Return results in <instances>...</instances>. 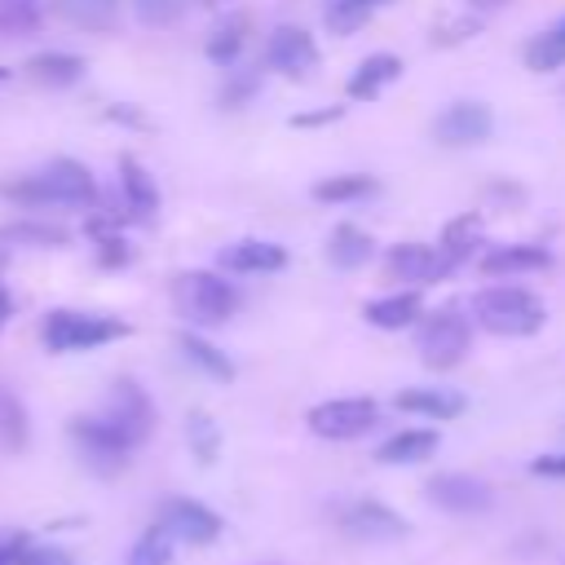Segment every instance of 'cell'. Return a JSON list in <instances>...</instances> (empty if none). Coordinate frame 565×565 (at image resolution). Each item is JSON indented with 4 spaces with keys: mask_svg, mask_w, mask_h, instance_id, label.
I'll return each instance as SVG.
<instances>
[{
    "mask_svg": "<svg viewBox=\"0 0 565 565\" xmlns=\"http://www.w3.org/2000/svg\"><path fill=\"white\" fill-rule=\"evenodd\" d=\"M4 199H18L26 207H88L97 203V181L84 163L75 159H53L49 168L22 177V181H4L0 185Z\"/></svg>",
    "mask_w": 565,
    "mask_h": 565,
    "instance_id": "cell-1",
    "label": "cell"
},
{
    "mask_svg": "<svg viewBox=\"0 0 565 565\" xmlns=\"http://www.w3.org/2000/svg\"><path fill=\"white\" fill-rule=\"evenodd\" d=\"M172 300H177V313L194 327H216V322H230L238 313V287L225 282L221 274H207V269L177 274Z\"/></svg>",
    "mask_w": 565,
    "mask_h": 565,
    "instance_id": "cell-2",
    "label": "cell"
},
{
    "mask_svg": "<svg viewBox=\"0 0 565 565\" xmlns=\"http://www.w3.org/2000/svg\"><path fill=\"white\" fill-rule=\"evenodd\" d=\"M472 313L494 335H530L543 327V300L525 287H486L477 291Z\"/></svg>",
    "mask_w": 565,
    "mask_h": 565,
    "instance_id": "cell-3",
    "label": "cell"
},
{
    "mask_svg": "<svg viewBox=\"0 0 565 565\" xmlns=\"http://www.w3.org/2000/svg\"><path fill=\"white\" fill-rule=\"evenodd\" d=\"M44 344L53 353H84V349H97V344H110L119 335H128V322L119 318H106V313H79V309H53L40 327Z\"/></svg>",
    "mask_w": 565,
    "mask_h": 565,
    "instance_id": "cell-4",
    "label": "cell"
},
{
    "mask_svg": "<svg viewBox=\"0 0 565 565\" xmlns=\"http://www.w3.org/2000/svg\"><path fill=\"white\" fill-rule=\"evenodd\" d=\"M468 344H472V327H468V318H463L459 309H437V313H428V318L419 322V331H415V349H419V358H424L433 371L459 366L463 353H468Z\"/></svg>",
    "mask_w": 565,
    "mask_h": 565,
    "instance_id": "cell-5",
    "label": "cell"
},
{
    "mask_svg": "<svg viewBox=\"0 0 565 565\" xmlns=\"http://www.w3.org/2000/svg\"><path fill=\"white\" fill-rule=\"evenodd\" d=\"M71 441L79 446V455H84V463L93 468V472H102V477H115L124 463H128V455L137 450L115 424H106L102 415H75L71 419Z\"/></svg>",
    "mask_w": 565,
    "mask_h": 565,
    "instance_id": "cell-6",
    "label": "cell"
},
{
    "mask_svg": "<svg viewBox=\"0 0 565 565\" xmlns=\"http://www.w3.org/2000/svg\"><path fill=\"white\" fill-rule=\"evenodd\" d=\"M106 424H115L132 446H141L154 428V406L146 397V388L137 380H115L110 393H106V411H102Z\"/></svg>",
    "mask_w": 565,
    "mask_h": 565,
    "instance_id": "cell-7",
    "label": "cell"
},
{
    "mask_svg": "<svg viewBox=\"0 0 565 565\" xmlns=\"http://www.w3.org/2000/svg\"><path fill=\"white\" fill-rule=\"evenodd\" d=\"M380 411L371 397H335V402H322L309 411V428L327 441H349V437H362L366 428H375Z\"/></svg>",
    "mask_w": 565,
    "mask_h": 565,
    "instance_id": "cell-8",
    "label": "cell"
},
{
    "mask_svg": "<svg viewBox=\"0 0 565 565\" xmlns=\"http://www.w3.org/2000/svg\"><path fill=\"white\" fill-rule=\"evenodd\" d=\"M159 525L177 539V543H212L216 534H221V516L207 508V503H199V499H163L159 503Z\"/></svg>",
    "mask_w": 565,
    "mask_h": 565,
    "instance_id": "cell-9",
    "label": "cell"
},
{
    "mask_svg": "<svg viewBox=\"0 0 565 565\" xmlns=\"http://www.w3.org/2000/svg\"><path fill=\"white\" fill-rule=\"evenodd\" d=\"M428 499L441 508V512H459V516H472V512H486L494 503V490L481 481V477H468V472H441L428 481Z\"/></svg>",
    "mask_w": 565,
    "mask_h": 565,
    "instance_id": "cell-10",
    "label": "cell"
},
{
    "mask_svg": "<svg viewBox=\"0 0 565 565\" xmlns=\"http://www.w3.org/2000/svg\"><path fill=\"white\" fill-rule=\"evenodd\" d=\"M340 530L353 534V539H362V543H388V539H402L411 525L393 508H384L375 499H362V503H349L340 512Z\"/></svg>",
    "mask_w": 565,
    "mask_h": 565,
    "instance_id": "cell-11",
    "label": "cell"
},
{
    "mask_svg": "<svg viewBox=\"0 0 565 565\" xmlns=\"http://www.w3.org/2000/svg\"><path fill=\"white\" fill-rule=\"evenodd\" d=\"M265 62L291 79H305L313 66H318V44L305 26H278L269 35V49H265Z\"/></svg>",
    "mask_w": 565,
    "mask_h": 565,
    "instance_id": "cell-12",
    "label": "cell"
},
{
    "mask_svg": "<svg viewBox=\"0 0 565 565\" xmlns=\"http://www.w3.org/2000/svg\"><path fill=\"white\" fill-rule=\"evenodd\" d=\"M490 128H494V119H490L486 106H477V102H455V106H446V110L437 115L433 137H437L441 146H477V141L490 137Z\"/></svg>",
    "mask_w": 565,
    "mask_h": 565,
    "instance_id": "cell-13",
    "label": "cell"
},
{
    "mask_svg": "<svg viewBox=\"0 0 565 565\" xmlns=\"http://www.w3.org/2000/svg\"><path fill=\"white\" fill-rule=\"evenodd\" d=\"M397 282H437L441 274H450V256L441 247H424V243H397L388 252V265H384Z\"/></svg>",
    "mask_w": 565,
    "mask_h": 565,
    "instance_id": "cell-14",
    "label": "cell"
},
{
    "mask_svg": "<svg viewBox=\"0 0 565 565\" xmlns=\"http://www.w3.org/2000/svg\"><path fill=\"white\" fill-rule=\"evenodd\" d=\"M119 190H124V216L128 221H150L159 212V185L137 159H119Z\"/></svg>",
    "mask_w": 565,
    "mask_h": 565,
    "instance_id": "cell-15",
    "label": "cell"
},
{
    "mask_svg": "<svg viewBox=\"0 0 565 565\" xmlns=\"http://www.w3.org/2000/svg\"><path fill=\"white\" fill-rule=\"evenodd\" d=\"M221 265L234 274H274L287 265V252L278 243H265V238H243V243H230L221 252Z\"/></svg>",
    "mask_w": 565,
    "mask_h": 565,
    "instance_id": "cell-16",
    "label": "cell"
},
{
    "mask_svg": "<svg viewBox=\"0 0 565 565\" xmlns=\"http://www.w3.org/2000/svg\"><path fill=\"white\" fill-rule=\"evenodd\" d=\"M543 265H547V252L534 247V243H503V247H490L481 256V274H490V278L530 274V269H543Z\"/></svg>",
    "mask_w": 565,
    "mask_h": 565,
    "instance_id": "cell-17",
    "label": "cell"
},
{
    "mask_svg": "<svg viewBox=\"0 0 565 565\" xmlns=\"http://www.w3.org/2000/svg\"><path fill=\"white\" fill-rule=\"evenodd\" d=\"M26 75H31L35 84H49V88H71V84H79V75H84V57H79V53L49 49V53H35V57L26 62Z\"/></svg>",
    "mask_w": 565,
    "mask_h": 565,
    "instance_id": "cell-18",
    "label": "cell"
},
{
    "mask_svg": "<svg viewBox=\"0 0 565 565\" xmlns=\"http://www.w3.org/2000/svg\"><path fill=\"white\" fill-rule=\"evenodd\" d=\"M419 313H424L419 291H397V296H380V300H371V305H366V322H371V327H380V331L411 327Z\"/></svg>",
    "mask_w": 565,
    "mask_h": 565,
    "instance_id": "cell-19",
    "label": "cell"
},
{
    "mask_svg": "<svg viewBox=\"0 0 565 565\" xmlns=\"http://www.w3.org/2000/svg\"><path fill=\"white\" fill-rule=\"evenodd\" d=\"M397 71H402V57H393V53H371V57L353 71V79H349V97H353V102H371L384 84L397 79Z\"/></svg>",
    "mask_w": 565,
    "mask_h": 565,
    "instance_id": "cell-20",
    "label": "cell"
},
{
    "mask_svg": "<svg viewBox=\"0 0 565 565\" xmlns=\"http://www.w3.org/2000/svg\"><path fill=\"white\" fill-rule=\"evenodd\" d=\"M371 252H375V243H371V234H366L362 225H349V221H344V225L331 230L327 256H331L335 269H358V265L371 260Z\"/></svg>",
    "mask_w": 565,
    "mask_h": 565,
    "instance_id": "cell-21",
    "label": "cell"
},
{
    "mask_svg": "<svg viewBox=\"0 0 565 565\" xmlns=\"http://www.w3.org/2000/svg\"><path fill=\"white\" fill-rule=\"evenodd\" d=\"M397 411L428 415V419H455L463 411V397L446 393V388H402L397 393Z\"/></svg>",
    "mask_w": 565,
    "mask_h": 565,
    "instance_id": "cell-22",
    "label": "cell"
},
{
    "mask_svg": "<svg viewBox=\"0 0 565 565\" xmlns=\"http://www.w3.org/2000/svg\"><path fill=\"white\" fill-rule=\"evenodd\" d=\"M437 450V433L433 428H406V433H393L380 450H375V459L380 463H419V459H428Z\"/></svg>",
    "mask_w": 565,
    "mask_h": 565,
    "instance_id": "cell-23",
    "label": "cell"
},
{
    "mask_svg": "<svg viewBox=\"0 0 565 565\" xmlns=\"http://www.w3.org/2000/svg\"><path fill=\"white\" fill-rule=\"evenodd\" d=\"M177 344H181L185 362H190V366H199L203 375H212V380H221V384H230V380H234V362H230V358H225L216 344H207L203 335L181 331V335H177Z\"/></svg>",
    "mask_w": 565,
    "mask_h": 565,
    "instance_id": "cell-24",
    "label": "cell"
},
{
    "mask_svg": "<svg viewBox=\"0 0 565 565\" xmlns=\"http://www.w3.org/2000/svg\"><path fill=\"white\" fill-rule=\"evenodd\" d=\"M525 66L530 71H561L565 66V18H556L547 31H539L525 44Z\"/></svg>",
    "mask_w": 565,
    "mask_h": 565,
    "instance_id": "cell-25",
    "label": "cell"
},
{
    "mask_svg": "<svg viewBox=\"0 0 565 565\" xmlns=\"http://www.w3.org/2000/svg\"><path fill=\"white\" fill-rule=\"evenodd\" d=\"M31 441V419H26V406L18 393H9L0 384V446L4 450H26Z\"/></svg>",
    "mask_w": 565,
    "mask_h": 565,
    "instance_id": "cell-26",
    "label": "cell"
},
{
    "mask_svg": "<svg viewBox=\"0 0 565 565\" xmlns=\"http://www.w3.org/2000/svg\"><path fill=\"white\" fill-rule=\"evenodd\" d=\"M57 9L84 31H110L119 22V0H57Z\"/></svg>",
    "mask_w": 565,
    "mask_h": 565,
    "instance_id": "cell-27",
    "label": "cell"
},
{
    "mask_svg": "<svg viewBox=\"0 0 565 565\" xmlns=\"http://www.w3.org/2000/svg\"><path fill=\"white\" fill-rule=\"evenodd\" d=\"M44 4L49 0H0V35L4 40H22L44 22Z\"/></svg>",
    "mask_w": 565,
    "mask_h": 565,
    "instance_id": "cell-28",
    "label": "cell"
},
{
    "mask_svg": "<svg viewBox=\"0 0 565 565\" xmlns=\"http://www.w3.org/2000/svg\"><path fill=\"white\" fill-rule=\"evenodd\" d=\"M243 44H247V18H225L212 35H207V57L216 62V66H230V62H238V53H243Z\"/></svg>",
    "mask_w": 565,
    "mask_h": 565,
    "instance_id": "cell-29",
    "label": "cell"
},
{
    "mask_svg": "<svg viewBox=\"0 0 565 565\" xmlns=\"http://www.w3.org/2000/svg\"><path fill=\"white\" fill-rule=\"evenodd\" d=\"M472 247H481V216H459V221H450L446 230H441V252L450 256V265H459Z\"/></svg>",
    "mask_w": 565,
    "mask_h": 565,
    "instance_id": "cell-30",
    "label": "cell"
},
{
    "mask_svg": "<svg viewBox=\"0 0 565 565\" xmlns=\"http://www.w3.org/2000/svg\"><path fill=\"white\" fill-rule=\"evenodd\" d=\"M185 437H190V450H194L199 463H216V455H221V428H216L212 415L190 411V419H185Z\"/></svg>",
    "mask_w": 565,
    "mask_h": 565,
    "instance_id": "cell-31",
    "label": "cell"
},
{
    "mask_svg": "<svg viewBox=\"0 0 565 565\" xmlns=\"http://www.w3.org/2000/svg\"><path fill=\"white\" fill-rule=\"evenodd\" d=\"M172 534L154 521L137 543H132V552H128V565H172Z\"/></svg>",
    "mask_w": 565,
    "mask_h": 565,
    "instance_id": "cell-32",
    "label": "cell"
},
{
    "mask_svg": "<svg viewBox=\"0 0 565 565\" xmlns=\"http://www.w3.org/2000/svg\"><path fill=\"white\" fill-rule=\"evenodd\" d=\"M384 0H331L327 4V26L335 35H353L358 26H366V18L380 9Z\"/></svg>",
    "mask_w": 565,
    "mask_h": 565,
    "instance_id": "cell-33",
    "label": "cell"
},
{
    "mask_svg": "<svg viewBox=\"0 0 565 565\" xmlns=\"http://www.w3.org/2000/svg\"><path fill=\"white\" fill-rule=\"evenodd\" d=\"M4 243H22V247H66V230L62 225H40V221H18L0 234Z\"/></svg>",
    "mask_w": 565,
    "mask_h": 565,
    "instance_id": "cell-34",
    "label": "cell"
},
{
    "mask_svg": "<svg viewBox=\"0 0 565 565\" xmlns=\"http://www.w3.org/2000/svg\"><path fill=\"white\" fill-rule=\"evenodd\" d=\"M366 194H375V181L362 172L358 177H327L313 185V199H322V203H349V199H366Z\"/></svg>",
    "mask_w": 565,
    "mask_h": 565,
    "instance_id": "cell-35",
    "label": "cell"
},
{
    "mask_svg": "<svg viewBox=\"0 0 565 565\" xmlns=\"http://www.w3.org/2000/svg\"><path fill=\"white\" fill-rule=\"evenodd\" d=\"M132 13L146 26H172L185 13V0H132Z\"/></svg>",
    "mask_w": 565,
    "mask_h": 565,
    "instance_id": "cell-36",
    "label": "cell"
},
{
    "mask_svg": "<svg viewBox=\"0 0 565 565\" xmlns=\"http://www.w3.org/2000/svg\"><path fill=\"white\" fill-rule=\"evenodd\" d=\"M31 543L35 539L26 530H0V565H22V556H26Z\"/></svg>",
    "mask_w": 565,
    "mask_h": 565,
    "instance_id": "cell-37",
    "label": "cell"
},
{
    "mask_svg": "<svg viewBox=\"0 0 565 565\" xmlns=\"http://www.w3.org/2000/svg\"><path fill=\"white\" fill-rule=\"evenodd\" d=\"M22 565H71V556H66L62 547H49V543H31V547H26V556H22Z\"/></svg>",
    "mask_w": 565,
    "mask_h": 565,
    "instance_id": "cell-38",
    "label": "cell"
},
{
    "mask_svg": "<svg viewBox=\"0 0 565 565\" xmlns=\"http://www.w3.org/2000/svg\"><path fill=\"white\" fill-rule=\"evenodd\" d=\"M256 84H260V75H256V71H252V75H238L234 84H225L221 102H225V106H238L243 97H252V93H256Z\"/></svg>",
    "mask_w": 565,
    "mask_h": 565,
    "instance_id": "cell-39",
    "label": "cell"
},
{
    "mask_svg": "<svg viewBox=\"0 0 565 565\" xmlns=\"http://www.w3.org/2000/svg\"><path fill=\"white\" fill-rule=\"evenodd\" d=\"M97 256H102V265H124L128 260V243L124 238H115V234H97Z\"/></svg>",
    "mask_w": 565,
    "mask_h": 565,
    "instance_id": "cell-40",
    "label": "cell"
},
{
    "mask_svg": "<svg viewBox=\"0 0 565 565\" xmlns=\"http://www.w3.org/2000/svg\"><path fill=\"white\" fill-rule=\"evenodd\" d=\"M530 468H534L539 477H565V455H539Z\"/></svg>",
    "mask_w": 565,
    "mask_h": 565,
    "instance_id": "cell-41",
    "label": "cell"
},
{
    "mask_svg": "<svg viewBox=\"0 0 565 565\" xmlns=\"http://www.w3.org/2000/svg\"><path fill=\"white\" fill-rule=\"evenodd\" d=\"M13 318V296H9V287L0 282V331H4V322Z\"/></svg>",
    "mask_w": 565,
    "mask_h": 565,
    "instance_id": "cell-42",
    "label": "cell"
},
{
    "mask_svg": "<svg viewBox=\"0 0 565 565\" xmlns=\"http://www.w3.org/2000/svg\"><path fill=\"white\" fill-rule=\"evenodd\" d=\"M472 9H499V4H508V0H468Z\"/></svg>",
    "mask_w": 565,
    "mask_h": 565,
    "instance_id": "cell-43",
    "label": "cell"
},
{
    "mask_svg": "<svg viewBox=\"0 0 565 565\" xmlns=\"http://www.w3.org/2000/svg\"><path fill=\"white\" fill-rule=\"evenodd\" d=\"M9 79H13V71H9V66H0V84H9Z\"/></svg>",
    "mask_w": 565,
    "mask_h": 565,
    "instance_id": "cell-44",
    "label": "cell"
},
{
    "mask_svg": "<svg viewBox=\"0 0 565 565\" xmlns=\"http://www.w3.org/2000/svg\"><path fill=\"white\" fill-rule=\"evenodd\" d=\"M0 269H4V238H0Z\"/></svg>",
    "mask_w": 565,
    "mask_h": 565,
    "instance_id": "cell-45",
    "label": "cell"
}]
</instances>
